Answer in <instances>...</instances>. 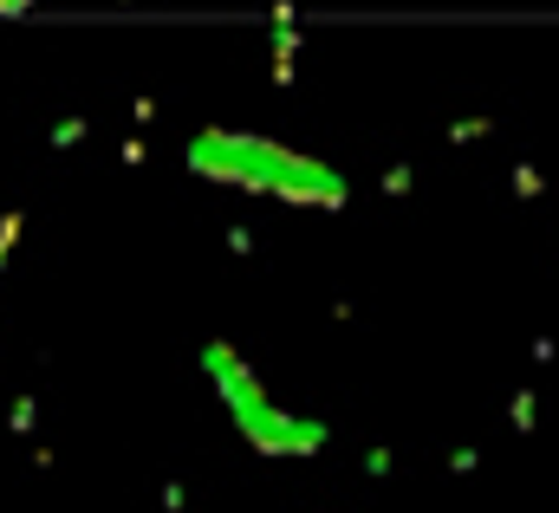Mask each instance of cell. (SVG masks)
Masks as SVG:
<instances>
[{
	"label": "cell",
	"instance_id": "6da1fadb",
	"mask_svg": "<svg viewBox=\"0 0 559 513\" xmlns=\"http://www.w3.org/2000/svg\"><path fill=\"white\" fill-rule=\"evenodd\" d=\"M189 169H202L215 182L267 189V195H286V202H319V208L345 202V182L325 163H312L286 143H267V136H241V130H202L189 143Z\"/></svg>",
	"mask_w": 559,
	"mask_h": 513
},
{
	"label": "cell",
	"instance_id": "7a4b0ae2",
	"mask_svg": "<svg viewBox=\"0 0 559 513\" xmlns=\"http://www.w3.org/2000/svg\"><path fill=\"white\" fill-rule=\"evenodd\" d=\"M209 371H215L222 396L235 403V422H241V436H248L254 449H267V455H306V449H319V442H325V429H319V422H299V416L274 409V403L254 390V378L235 365V351H228V345H209Z\"/></svg>",
	"mask_w": 559,
	"mask_h": 513
}]
</instances>
